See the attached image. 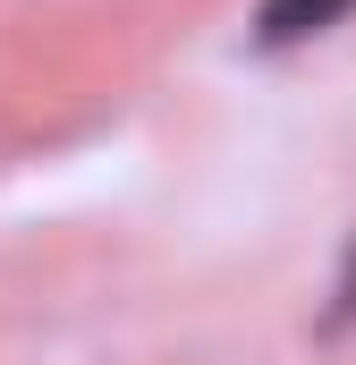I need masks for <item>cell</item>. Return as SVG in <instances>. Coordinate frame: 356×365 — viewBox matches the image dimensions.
I'll use <instances>...</instances> for the list:
<instances>
[{
  "label": "cell",
  "instance_id": "obj_1",
  "mask_svg": "<svg viewBox=\"0 0 356 365\" xmlns=\"http://www.w3.org/2000/svg\"><path fill=\"white\" fill-rule=\"evenodd\" d=\"M348 0H271L263 9V43H297V34H314L323 17H340Z\"/></svg>",
  "mask_w": 356,
  "mask_h": 365
}]
</instances>
